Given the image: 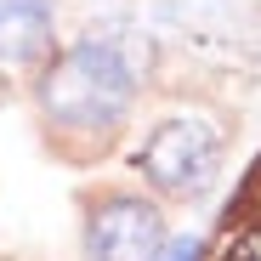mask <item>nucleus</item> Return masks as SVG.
Instances as JSON below:
<instances>
[{"mask_svg": "<svg viewBox=\"0 0 261 261\" xmlns=\"http://www.w3.org/2000/svg\"><path fill=\"white\" fill-rule=\"evenodd\" d=\"M137 165H142V176L159 193H193V188H204L210 170H216V130H210V119H165L142 142Z\"/></svg>", "mask_w": 261, "mask_h": 261, "instance_id": "nucleus-2", "label": "nucleus"}, {"mask_svg": "<svg viewBox=\"0 0 261 261\" xmlns=\"http://www.w3.org/2000/svg\"><path fill=\"white\" fill-rule=\"evenodd\" d=\"M199 255H204V250H199V239H170L153 261H199Z\"/></svg>", "mask_w": 261, "mask_h": 261, "instance_id": "nucleus-6", "label": "nucleus"}, {"mask_svg": "<svg viewBox=\"0 0 261 261\" xmlns=\"http://www.w3.org/2000/svg\"><path fill=\"white\" fill-rule=\"evenodd\" d=\"M51 46V0H0V68H17Z\"/></svg>", "mask_w": 261, "mask_h": 261, "instance_id": "nucleus-4", "label": "nucleus"}, {"mask_svg": "<svg viewBox=\"0 0 261 261\" xmlns=\"http://www.w3.org/2000/svg\"><path fill=\"white\" fill-rule=\"evenodd\" d=\"M148 68V46L125 29H91L85 40L51 63V74L40 80V102L57 125L74 130H102L114 125L130 97H137V80Z\"/></svg>", "mask_w": 261, "mask_h": 261, "instance_id": "nucleus-1", "label": "nucleus"}, {"mask_svg": "<svg viewBox=\"0 0 261 261\" xmlns=\"http://www.w3.org/2000/svg\"><path fill=\"white\" fill-rule=\"evenodd\" d=\"M222 261H261V227L239 233V239L227 244V255H222Z\"/></svg>", "mask_w": 261, "mask_h": 261, "instance_id": "nucleus-5", "label": "nucleus"}, {"mask_svg": "<svg viewBox=\"0 0 261 261\" xmlns=\"http://www.w3.org/2000/svg\"><path fill=\"white\" fill-rule=\"evenodd\" d=\"M165 250V216L148 199H108L91 210L85 227V255L91 261H153Z\"/></svg>", "mask_w": 261, "mask_h": 261, "instance_id": "nucleus-3", "label": "nucleus"}]
</instances>
